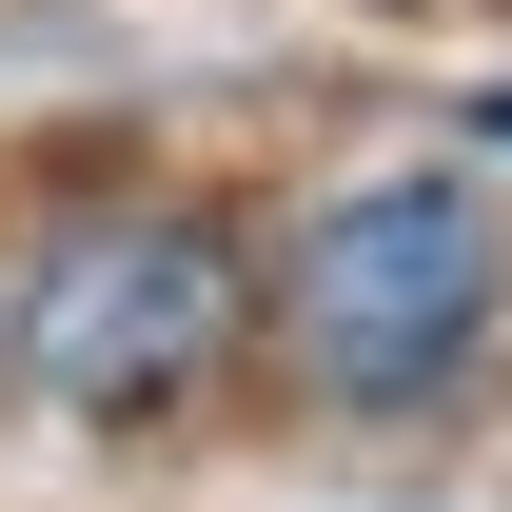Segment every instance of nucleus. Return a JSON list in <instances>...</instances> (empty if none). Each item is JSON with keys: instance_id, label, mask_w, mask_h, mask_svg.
Returning <instances> with one entry per match:
<instances>
[{"instance_id": "obj_1", "label": "nucleus", "mask_w": 512, "mask_h": 512, "mask_svg": "<svg viewBox=\"0 0 512 512\" xmlns=\"http://www.w3.org/2000/svg\"><path fill=\"white\" fill-rule=\"evenodd\" d=\"M473 316H493V217H473V178H375V197H335L316 237L276 256V335H296V375H316L335 414L453 394Z\"/></svg>"}, {"instance_id": "obj_2", "label": "nucleus", "mask_w": 512, "mask_h": 512, "mask_svg": "<svg viewBox=\"0 0 512 512\" xmlns=\"http://www.w3.org/2000/svg\"><path fill=\"white\" fill-rule=\"evenodd\" d=\"M237 237L178 217V197H119V217H60L40 256V296H20V375L60 394V414H178V394L237 375Z\"/></svg>"}, {"instance_id": "obj_3", "label": "nucleus", "mask_w": 512, "mask_h": 512, "mask_svg": "<svg viewBox=\"0 0 512 512\" xmlns=\"http://www.w3.org/2000/svg\"><path fill=\"white\" fill-rule=\"evenodd\" d=\"M493 138H512V99H493Z\"/></svg>"}, {"instance_id": "obj_4", "label": "nucleus", "mask_w": 512, "mask_h": 512, "mask_svg": "<svg viewBox=\"0 0 512 512\" xmlns=\"http://www.w3.org/2000/svg\"><path fill=\"white\" fill-rule=\"evenodd\" d=\"M0 355H20V335H0Z\"/></svg>"}]
</instances>
